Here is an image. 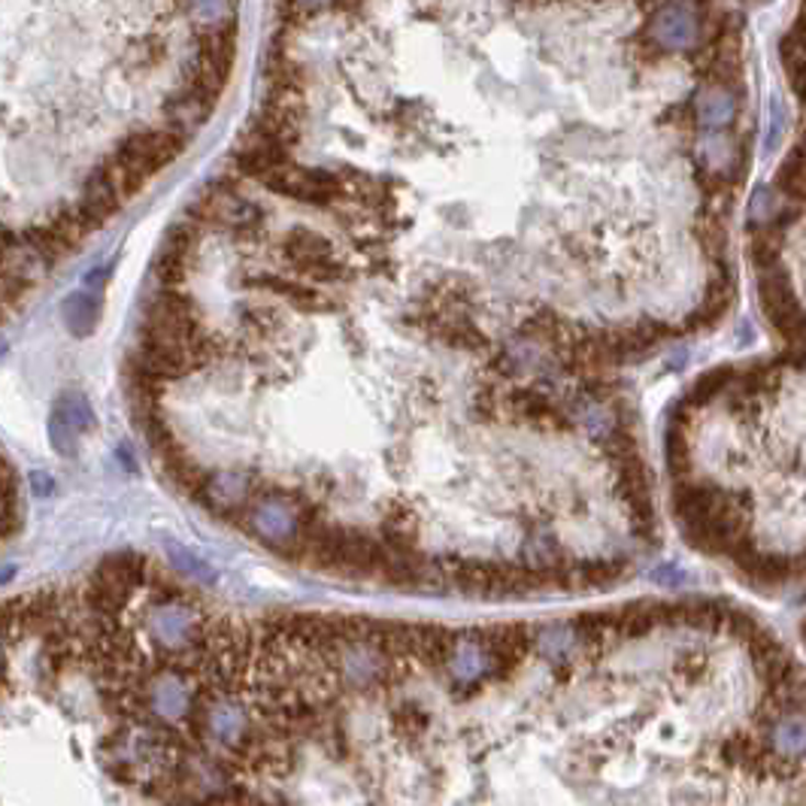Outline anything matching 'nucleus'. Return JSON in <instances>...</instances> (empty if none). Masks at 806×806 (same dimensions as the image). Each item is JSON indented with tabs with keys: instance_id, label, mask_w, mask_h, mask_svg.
<instances>
[{
	"instance_id": "nucleus-5",
	"label": "nucleus",
	"mask_w": 806,
	"mask_h": 806,
	"mask_svg": "<svg viewBox=\"0 0 806 806\" xmlns=\"http://www.w3.org/2000/svg\"><path fill=\"white\" fill-rule=\"evenodd\" d=\"M701 37V19L692 3H668L652 19V40L661 49H692Z\"/></svg>"
},
{
	"instance_id": "nucleus-9",
	"label": "nucleus",
	"mask_w": 806,
	"mask_h": 806,
	"mask_svg": "<svg viewBox=\"0 0 806 806\" xmlns=\"http://www.w3.org/2000/svg\"><path fill=\"white\" fill-rule=\"evenodd\" d=\"M282 255H286V261L294 270V267L315 265V261L334 258V249H331L328 237L315 234L310 227H291L289 234L282 237Z\"/></svg>"
},
{
	"instance_id": "nucleus-8",
	"label": "nucleus",
	"mask_w": 806,
	"mask_h": 806,
	"mask_svg": "<svg viewBox=\"0 0 806 806\" xmlns=\"http://www.w3.org/2000/svg\"><path fill=\"white\" fill-rule=\"evenodd\" d=\"M379 540L385 542V549L394 555H410L418 552V516L416 510L410 506L394 504L382 516V537Z\"/></svg>"
},
{
	"instance_id": "nucleus-11",
	"label": "nucleus",
	"mask_w": 806,
	"mask_h": 806,
	"mask_svg": "<svg viewBox=\"0 0 806 806\" xmlns=\"http://www.w3.org/2000/svg\"><path fill=\"white\" fill-rule=\"evenodd\" d=\"M215 110V103L210 98H203L198 94L194 89H182L173 98V101L167 103V115H170V127H177L182 131L186 137H191L198 127L210 119V113Z\"/></svg>"
},
{
	"instance_id": "nucleus-12",
	"label": "nucleus",
	"mask_w": 806,
	"mask_h": 806,
	"mask_svg": "<svg viewBox=\"0 0 806 806\" xmlns=\"http://www.w3.org/2000/svg\"><path fill=\"white\" fill-rule=\"evenodd\" d=\"M694 113L704 127L731 125V119L737 115V98L725 86H706L694 101Z\"/></svg>"
},
{
	"instance_id": "nucleus-23",
	"label": "nucleus",
	"mask_w": 806,
	"mask_h": 806,
	"mask_svg": "<svg viewBox=\"0 0 806 806\" xmlns=\"http://www.w3.org/2000/svg\"><path fill=\"white\" fill-rule=\"evenodd\" d=\"M82 434L67 422V418L58 413V410H52V418H49V440L52 446L64 455V458H74L76 455V440H79Z\"/></svg>"
},
{
	"instance_id": "nucleus-21",
	"label": "nucleus",
	"mask_w": 806,
	"mask_h": 806,
	"mask_svg": "<svg viewBox=\"0 0 806 806\" xmlns=\"http://www.w3.org/2000/svg\"><path fill=\"white\" fill-rule=\"evenodd\" d=\"M782 201L770 186H758L752 201H749V222L752 225H768V222H780Z\"/></svg>"
},
{
	"instance_id": "nucleus-24",
	"label": "nucleus",
	"mask_w": 806,
	"mask_h": 806,
	"mask_svg": "<svg viewBox=\"0 0 806 806\" xmlns=\"http://www.w3.org/2000/svg\"><path fill=\"white\" fill-rule=\"evenodd\" d=\"M780 249H782L780 237H773V234H758V237L752 239V246H749V258L755 261L758 273L780 267Z\"/></svg>"
},
{
	"instance_id": "nucleus-10",
	"label": "nucleus",
	"mask_w": 806,
	"mask_h": 806,
	"mask_svg": "<svg viewBox=\"0 0 806 806\" xmlns=\"http://www.w3.org/2000/svg\"><path fill=\"white\" fill-rule=\"evenodd\" d=\"M458 634L443 625H416V661L425 668H446L452 661Z\"/></svg>"
},
{
	"instance_id": "nucleus-2",
	"label": "nucleus",
	"mask_w": 806,
	"mask_h": 806,
	"mask_svg": "<svg viewBox=\"0 0 806 806\" xmlns=\"http://www.w3.org/2000/svg\"><path fill=\"white\" fill-rule=\"evenodd\" d=\"M267 189L279 194V198H291L298 203H313V206H331L343 198V182L337 173H331L325 167L306 170L301 165H289L279 170L277 177L265 182Z\"/></svg>"
},
{
	"instance_id": "nucleus-15",
	"label": "nucleus",
	"mask_w": 806,
	"mask_h": 806,
	"mask_svg": "<svg viewBox=\"0 0 806 806\" xmlns=\"http://www.w3.org/2000/svg\"><path fill=\"white\" fill-rule=\"evenodd\" d=\"M697 155H701L709 177L728 179V167L734 165L731 139H725L721 134H709L697 143Z\"/></svg>"
},
{
	"instance_id": "nucleus-25",
	"label": "nucleus",
	"mask_w": 806,
	"mask_h": 806,
	"mask_svg": "<svg viewBox=\"0 0 806 806\" xmlns=\"http://www.w3.org/2000/svg\"><path fill=\"white\" fill-rule=\"evenodd\" d=\"M697 237H701V246H704L709 255L725 253V227L718 222V215H704V219L697 222Z\"/></svg>"
},
{
	"instance_id": "nucleus-18",
	"label": "nucleus",
	"mask_w": 806,
	"mask_h": 806,
	"mask_svg": "<svg viewBox=\"0 0 806 806\" xmlns=\"http://www.w3.org/2000/svg\"><path fill=\"white\" fill-rule=\"evenodd\" d=\"M82 198H86L89 203H94V206H98L107 219H113L115 213H122V210H125L122 198L110 189V182L103 179L101 170H94V173H91L89 182H86V194H82Z\"/></svg>"
},
{
	"instance_id": "nucleus-22",
	"label": "nucleus",
	"mask_w": 806,
	"mask_h": 806,
	"mask_svg": "<svg viewBox=\"0 0 806 806\" xmlns=\"http://www.w3.org/2000/svg\"><path fill=\"white\" fill-rule=\"evenodd\" d=\"M55 410L61 413L70 425H74L79 434H86V430L94 428V416H91V406L89 401L79 394V391H70V394H64L61 401L55 403Z\"/></svg>"
},
{
	"instance_id": "nucleus-19",
	"label": "nucleus",
	"mask_w": 806,
	"mask_h": 806,
	"mask_svg": "<svg viewBox=\"0 0 806 806\" xmlns=\"http://www.w3.org/2000/svg\"><path fill=\"white\" fill-rule=\"evenodd\" d=\"M198 246H201V225H198V222L186 219V222H177V225L167 231L165 249H170V253L186 255V258H191V261H194V255H198Z\"/></svg>"
},
{
	"instance_id": "nucleus-17",
	"label": "nucleus",
	"mask_w": 806,
	"mask_h": 806,
	"mask_svg": "<svg viewBox=\"0 0 806 806\" xmlns=\"http://www.w3.org/2000/svg\"><path fill=\"white\" fill-rule=\"evenodd\" d=\"M191 265H194L191 258L170 253V249L161 246V253L155 255V277L161 282V289H179V286L189 279Z\"/></svg>"
},
{
	"instance_id": "nucleus-7",
	"label": "nucleus",
	"mask_w": 806,
	"mask_h": 806,
	"mask_svg": "<svg viewBox=\"0 0 806 806\" xmlns=\"http://www.w3.org/2000/svg\"><path fill=\"white\" fill-rule=\"evenodd\" d=\"M246 286H253V289H265L270 294H279V298H286L291 306H298L303 313H315V310H331V301L322 294L318 289H310V286H303V282H294V279H286V277H277V273H261V277H249L246 279Z\"/></svg>"
},
{
	"instance_id": "nucleus-13",
	"label": "nucleus",
	"mask_w": 806,
	"mask_h": 806,
	"mask_svg": "<svg viewBox=\"0 0 806 806\" xmlns=\"http://www.w3.org/2000/svg\"><path fill=\"white\" fill-rule=\"evenodd\" d=\"M101 303L91 298L89 291H74L67 301L61 303L64 325L74 337H89L91 331L98 328V318H101Z\"/></svg>"
},
{
	"instance_id": "nucleus-14",
	"label": "nucleus",
	"mask_w": 806,
	"mask_h": 806,
	"mask_svg": "<svg viewBox=\"0 0 806 806\" xmlns=\"http://www.w3.org/2000/svg\"><path fill=\"white\" fill-rule=\"evenodd\" d=\"M98 170H101L103 179L110 182V189H113L115 194L122 198V203L134 201V198H137L139 191H143V189H146V186H149V182H146V179H143V177H137V173H134L131 167L122 165V161H119L115 155H110V158H107V161H103V165L98 167Z\"/></svg>"
},
{
	"instance_id": "nucleus-4",
	"label": "nucleus",
	"mask_w": 806,
	"mask_h": 806,
	"mask_svg": "<svg viewBox=\"0 0 806 806\" xmlns=\"http://www.w3.org/2000/svg\"><path fill=\"white\" fill-rule=\"evenodd\" d=\"M231 161H234L237 177L267 182L270 177H277L282 167L291 165V152L282 149V146H273V143H267V139L255 137V134L246 131L237 139L234 152H231Z\"/></svg>"
},
{
	"instance_id": "nucleus-27",
	"label": "nucleus",
	"mask_w": 806,
	"mask_h": 806,
	"mask_svg": "<svg viewBox=\"0 0 806 806\" xmlns=\"http://www.w3.org/2000/svg\"><path fill=\"white\" fill-rule=\"evenodd\" d=\"M788 76H792L794 91H797V94H801V101L806 103V58L804 61H794L792 70H788Z\"/></svg>"
},
{
	"instance_id": "nucleus-6",
	"label": "nucleus",
	"mask_w": 806,
	"mask_h": 806,
	"mask_svg": "<svg viewBox=\"0 0 806 806\" xmlns=\"http://www.w3.org/2000/svg\"><path fill=\"white\" fill-rule=\"evenodd\" d=\"M158 464H161V470H165V477L177 485L179 492L186 494V497H191V501H198L201 504L203 501V494L210 492V482H213V477L203 470L198 461H191L189 455H186V449L182 446H177L173 452H167L158 458Z\"/></svg>"
},
{
	"instance_id": "nucleus-20",
	"label": "nucleus",
	"mask_w": 806,
	"mask_h": 806,
	"mask_svg": "<svg viewBox=\"0 0 806 806\" xmlns=\"http://www.w3.org/2000/svg\"><path fill=\"white\" fill-rule=\"evenodd\" d=\"M731 382H734L731 367H716V370H709V373H704V377L694 382L692 391H689V403H697V406H701V403H709L718 391H725Z\"/></svg>"
},
{
	"instance_id": "nucleus-26",
	"label": "nucleus",
	"mask_w": 806,
	"mask_h": 806,
	"mask_svg": "<svg viewBox=\"0 0 806 806\" xmlns=\"http://www.w3.org/2000/svg\"><path fill=\"white\" fill-rule=\"evenodd\" d=\"M668 467L676 479H682V473L689 470V446H685V437H682L680 428H673L668 434Z\"/></svg>"
},
{
	"instance_id": "nucleus-28",
	"label": "nucleus",
	"mask_w": 806,
	"mask_h": 806,
	"mask_svg": "<svg viewBox=\"0 0 806 806\" xmlns=\"http://www.w3.org/2000/svg\"><path fill=\"white\" fill-rule=\"evenodd\" d=\"M31 489H34V494L37 497H46V494H52V477L49 473H31Z\"/></svg>"
},
{
	"instance_id": "nucleus-3",
	"label": "nucleus",
	"mask_w": 806,
	"mask_h": 806,
	"mask_svg": "<svg viewBox=\"0 0 806 806\" xmlns=\"http://www.w3.org/2000/svg\"><path fill=\"white\" fill-rule=\"evenodd\" d=\"M122 149L131 152L134 158H139L143 165L152 167L155 173H161L165 167L177 161L179 155L189 146V137L177 131V127H149V131H137L119 143Z\"/></svg>"
},
{
	"instance_id": "nucleus-16",
	"label": "nucleus",
	"mask_w": 806,
	"mask_h": 806,
	"mask_svg": "<svg viewBox=\"0 0 806 806\" xmlns=\"http://www.w3.org/2000/svg\"><path fill=\"white\" fill-rule=\"evenodd\" d=\"M776 189L788 198H804L806 194V146L797 149L782 161L780 173H776Z\"/></svg>"
},
{
	"instance_id": "nucleus-1",
	"label": "nucleus",
	"mask_w": 806,
	"mask_h": 806,
	"mask_svg": "<svg viewBox=\"0 0 806 806\" xmlns=\"http://www.w3.org/2000/svg\"><path fill=\"white\" fill-rule=\"evenodd\" d=\"M752 740L761 761H773L785 770H806V706L782 709L770 704Z\"/></svg>"
}]
</instances>
